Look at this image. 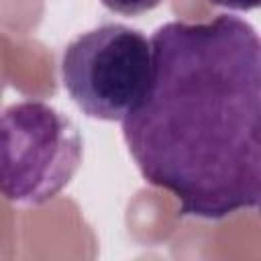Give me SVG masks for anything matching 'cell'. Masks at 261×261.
Masks as SVG:
<instances>
[{
  "label": "cell",
  "mask_w": 261,
  "mask_h": 261,
  "mask_svg": "<svg viewBox=\"0 0 261 261\" xmlns=\"http://www.w3.org/2000/svg\"><path fill=\"white\" fill-rule=\"evenodd\" d=\"M145 94L120 120L147 184L181 216L222 220L261 200V41L232 14L171 20L151 37Z\"/></svg>",
  "instance_id": "cell-1"
},
{
  "label": "cell",
  "mask_w": 261,
  "mask_h": 261,
  "mask_svg": "<svg viewBox=\"0 0 261 261\" xmlns=\"http://www.w3.org/2000/svg\"><path fill=\"white\" fill-rule=\"evenodd\" d=\"M212 6H220V8H228V10H241V12H247V10H255L261 0H208Z\"/></svg>",
  "instance_id": "cell-5"
},
{
  "label": "cell",
  "mask_w": 261,
  "mask_h": 261,
  "mask_svg": "<svg viewBox=\"0 0 261 261\" xmlns=\"http://www.w3.org/2000/svg\"><path fill=\"white\" fill-rule=\"evenodd\" d=\"M59 69L63 88L86 116L120 122L147 90L151 43L139 29L106 22L77 35Z\"/></svg>",
  "instance_id": "cell-3"
},
{
  "label": "cell",
  "mask_w": 261,
  "mask_h": 261,
  "mask_svg": "<svg viewBox=\"0 0 261 261\" xmlns=\"http://www.w3.org/2000/svg\"><path fill=\"white\" fill-rule=\"evenodd\" d=\"M110 12L124 16H139L153 8H157L163 0H100Z\"/></svg>",
  "instance_id": "cell-4"
},
{
  "label": "cell",
  "mask_w": 261,
  "mask_h": 261,
  "mask_svg": "<svg viewBox=\"0 0 261 261\" xmlns=\"http://www.w3.org/2000/svg\"><path fill=\"white\" fill-rule=\"evenodd\" d=\"M84 141L69 116L43 100L0 110V196L45 204L57 198L82 165Z\"/></svg>",
  "instance_id": "cell-2"
}]
</instances>
